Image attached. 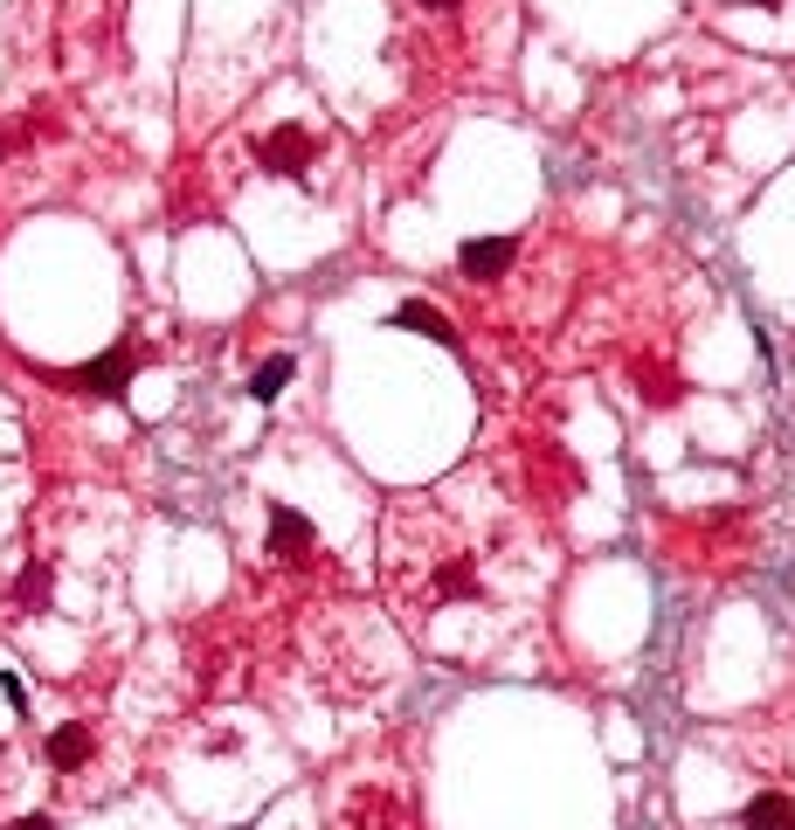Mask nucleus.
<instances>
[{
    "mask_svg": "<svg viewBox=\"0 0 795 830\" xmlns=\"http://www.w3.org/2000/svg\"><path fill=\"white\" fill-rule=\"evenodd\" d=\"M283 381H291V353H270V361H263V367L250 374V394H256V402H270V394H277Z\"/></svg>",
    "mask_w": 795,
    "mask_h": 830,
    "instance_id": "nucleus-8",
    "label": "nucleus"
},
{
    "mask_svg": "<svg viewBox=\"0 0 795 830\" xmlns=\"http://www.w3.org/2000/svg\"><path fill=\"white\" fill-rule=\"evenodd\" d=\"M0 692H8V706H14V713L28 706V686H22V678H14V671H0Z\"/></svg>",
    "mask_w": 795,
    "mask_h": 830,
    "instance_id": "nucleus-11",
    "label": "nucleus"
},
{
    "mask_svg": "<svg viewBox=\"0 0 795 830\" xmlns=\"http://www.w3.org/2000/svg\"><path fill=\"white\" fill-rule=\"evenodd\" d=\"M741 830H795V796H782V789H761V796L741 809Z\"/></svg>",
    "mask_w": 795,
    "mask_h": 830,
    "instance_id": "nucleus-6",
    "label": "nucleus"
},
{
    "mask_svg": "<svg viewBox=\"0 0 795 830\" xmlns=\"http://www.w3.org/2000/svg\"><path fill=\"white\" fill-rule=\"evenodd\" d=\"M131 374H139V353H131V347H111L104 361H90V367L70 374V388H84V394H118Z\"/></svg>",
    "mask_w": 795,
    "mask_h": 830,
    "instance_id": "nucleus-4",
    "label": "nucleus"
},
{
    "mask_svg": "<svg viewBox=\"0 0 795 830\" xmlns=\"http://www.w3.org/2000/svg\"><path fill=\"white\" fill-rule=\"evenodd\" d=\"M14 830H55V817H42V809H28V817L14 823Z\"/></svg>",
    "mask_w": 795,
    "mask_h": 830,
    "instance_id": "nucleus-12",
    "label": "nucleus"
},
{
    "mask_svg": "<svg viewBox=\"0 0 795 830\" xmlns=\"http://www.w3.org/2000/svg\"><path fill=\"white\" fill-rule=\"evenodd\" d=\"M42 754H49L55 776H77V768H90V754H98V727H90V720H63L42 741Z\"/></svg>",
    "mask_w": 795,
    "mask_h": 830,
    "instance_id": "nucleus-3",
    "label": "nucleus"
},
{
    "mask_svg": "<svg viewBox=\"0 0 795 830\" xmlns=\"http://www.w3.org/2000/svg\"><path fill=\"white\" fill-rule=\"evenodd\" d=\"M270 546H277V554H291V561H312V554H318V533H312L305 513H291V505H270Z\"/></svg>",
    "mask_w": 795,
    "mask_h": 830,
    "instance_id": "nucleus-5",
    "label": "nucleus"
},
{
    "mask_svg": "<svg viewBox=\"0 0 795 830\" xmlns=\"http://www.w3.org/2000/svg\"><path fill=\"white\" fill-rule=\"evenodd\" d=\"M42 595H49V575L28 568V575H22V602H42Z\"/></svg>",
    "mask_w": 795,
    "mask_h": 830,
    "instance_id": "nucleus-10",
    "label": "nucleus"
},
{
    "mask_svg": "<svg viewBox=\"0 0 795 830\" xmlns=\"http://www.w3.org/2000/svg\"><path fill=\"white\" fill-rule=\"evenodd\" d=\"M519 250H526L519 236H470L464 256H457V271L470 277V285H491V277H505L519 263Z\"/></svg>",
    "mask_w": 795,
    "mask_h": 830,
    "instance_id": "nucleus-2",
    "label": "nucleus"
},
{
    "mask_svg": "<svg viewBox=\"0 0 795 830\" xmlns=\"http://www.w3.org/2000/svg\"><path fill=\"white\" fill-rule=\"evenodd\" d=\"M394 326H415V332L443 339V347H457V332H450V318H443V312H429V305H402V312H394Z\"/></svg>",
    "mask_w": 795,
    "mask_h": 830,
    "instance_id": "nucleus-7",
    "label": "nucleus"
},
{
    "mask_svg": "<svg viewBox=\"0 0 795 830\" xmlns=\"http://www.w3.org/2000/svg\"><path fill=\"white\" fill-rule=\"evenodd\" d=\"M332 139L339 131L318 118H291V125H263L256 139H250V160L263 166V174H283V180H312V166L332 153Z\"/></svg>",
    "mask_w": 795,
    "mask_h": 830,
    "instance_id": "nucleus-1",
    "label": "nucleus"
},
{
    "mask_svg": "<svg viewBox=\"0 0 795 830\" xmlns=\"http://www.w3.org/2000/svg\"><path fill=\"white\" fill-rule=\"evenodd\" d=\"M741 14H768V22H795V0H733Z\"/></svg>",
    "mask_w": 795,
    "mask_h": 830,
    "instance_id": "nucleus-9",
    "label": "nucleus"
}]
</instances>
